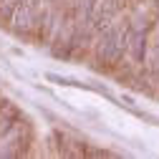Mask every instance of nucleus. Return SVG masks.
<instances>
[{"mask_svg":"<svg viewBox=\"0 0 159 159\" xmlns=\"http://www.w3.org/2000/svg\"><path fill=\"white\" fill-rule=\"evenodd\" d=\"M126 48H129V20H114L109 28L96 33L93 56L101 66L106 68L116 66L126 56Z\"/></svg>","mask_w":159,"mask_h":159,"instance_id":"f257e3e1","label":"nucleus"},{"mask_svg":"<svg viewBox=\"0 0 159 159\" xmlns=\"http://www.w3.org/2000/svg\"><path fill=\"white\" fill-rule=\"evenodd\" d=\"M149 33H152V23L147 18L129 20V48H126V56L134 63H144L147 51H149Z\"/></svg>","mask_w":159,"mask_h":159,"instance_id":"f03ea898","label":"nucleus"},{"mask_svg":"<svg viewBox=\"0 0 159 159\" xmlns=\"http://www.w3.org/2000/svg\"><path fill=\"white\" fill-rule=\"evenodd\" d=\"M119 8H121V3H119V0H98L96 8H93L91 20H89V30H91V33H98V30L109 28V25L116 20Z\"/></svg>","mask_w":159,"mask_h":159,"instance_id":"7ed1b4c3","label":"nucleus"},{"mask_svg":"<svg viewBox=\"0 0 159 159\" xmlns=\"http://www.w3.org/2000/svg\"><path fill=\"white\" fill-rule=\"evenodd\" d=\"M20 3H23V0H0V20H3V23H10Z\"/></svg>","mask_w":159,"mask_h":159,"instance_id":"20e7f679","label":"nucleus"},{"mask_svg":"<svg viewBox=\"0 0 159 159\" xmlns=\"http://www.w3.org/2000/svg\"><path fill=\"white\" fill-rule=\"evenodd\" d=\"M149 66H152V71L157 73L159 71V33H157V38H154V43L149 46Z\"/></svg>","mask_w":159,"mask_h":159,"instance_id":"39448f33","label":"nucleus"},{"mask_svg":"<svg viewBox=\"0 0 159 159\" xmlns=\"http://www.w3.org/2000/svg\"><path fill=\"white\" fill-rule=\"evenodd\" d=\"M152 8H154V13L159 15V0H152Z\"/></svg>","mask_w":159,"mask_h":159,"instance_id":"423d86ee","label":"nucleus"}]
</instances>
